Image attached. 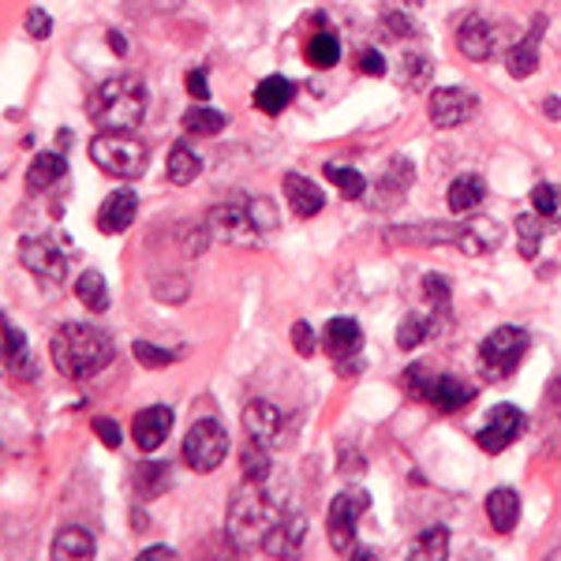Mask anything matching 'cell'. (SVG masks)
<instances>
[{
	"label": "cell",
	"mask_w": 561,
	"mask_h": 561,
	"mask_svg": "<svg viewBox=\"0 0 561 561\" xmlns=\"http://www.w3.org/2000/svg\"><path fill=\"white\" fill-rule=\"evenodd\" d=\"M326 177H330L333 183H337L341 195H345V199H363L367 180L359 177L356 169H348V165H326Z\"/></svg>",
	"instance_id": "74e56055"
},
{
	"label": "cell",
	"mask_w": 561,
	"mask_h": 561,
	"mask_svg": "<svg viewBox=\"0 0 561 561\" xmlns=\"http://www.w3.org/2000/svg\"><path fill=\"white\" fill-rule=\"evenodd\" d=\"M408 558L411 561H442V558H450V532H445V528H427L423 536L411 539Z\"/></svg>",
	"instance_id": "f546056e"
},
{
	"label": "cell",
	"mask_w": 561,
	"mask_h": 561,
	"mask_svg": "<svg viewBox=\"0 0 561 561\" xmlns=\"http://www.w3.org/2000/svg\"><path fill=\"white\" fill-rule=\"evenodd\" d=\"M521 431H524V411L516 405H498L490 411L487 427H479L476 442L484 453H505L521 438Z\"/></svg>",
	"instance_id": "8fae6325"
},
{
	"label": "cell",
	"mask_w": 561,
	"mask_h": 561,
	"mask_svg": "<svg viewBox=\"0 0 561 561\" xmlns=\"http://www.w3.org/2000/svg\"><path fill=\"white\" fill-rule=\"evenodd\" d=\"M476 401V385H468L457 374H434L431 379V390H427V405H434L438 411H461L464 405Z\"/></svg>",
	"instance_id": "2e32d148"
},
{
	"label": "cell",
	"mask_w": 561,
	"mask_h": 561,
	"mask_svg": "<svg viewBox=\"0 0 561 561\" xmlns=\"http://www.w3.org/2000/svg\"><path fill=\"white\" fill-rule=\"evenodd\" d=\"M243 479H251V484H266L270 479V450L259 442H251L248 450H243Z\"/></svg>",
	"instance_id": "8d00e7d4"
},
{
	"label": "cell",
	"mask_w": 561,
	"mask_h": 561,
	"mask_svg": "<svg viewBox=\"0 0 561 561\" xmlns=\"http://www.w3.org/2000/svg\"><path fill=\"white\" fill-rule=\"evenodd\" d=\"M109 46H112L117 57H124V52H128V41H124V34H120V31H109Z\"/></svg>",
	"instance_id": "f5cc1de1"
},
{
	"label": "cell",
	"mask_w": 561,
	"mask_h": 561,
	"mask_svg": "<svg viewBox=\"0 0 561 561\" xmlns=\"http://www.w3.org/2000/svg\"><path fill=\"white\" fill-rule=\"evenodd\" d=\"M542 31H547V20H542V15H536L532 31L524 34V38L516 41L510 52H505V68H510L513 79H528L539 68V38H542Z\"/></svg>",
	"instance_id": "ffe728a7"
},
{
	"label": "cell",
	"mask_w": 561,
	"mask_h": 561,
	"mask_svg": "<svg viewBox=\"0 0 561 561\" xmlns=\"http://www.w3.org/2000/svg\"><path fill=\"white\" fill-rule=\"evenodd\" d=\"M243 427H248L251 442L266 445V450H285V416H280L277 405H270V401H251L248 408H243Z\"/></svg>",
	"instance_id": "7c38bea8"
},
{
	"label": "cell",
	"mask_w": 561,
	"mask_h": 561,
	"mask_svg": "<svg viewBox=\"0 0 561 561\" xmlns=\"http://www.w3.org/2000/svg\"><path fill=\"white\" fill-rule=\"evenodd\" d=\"M423 288H427V300L434 303L438 314L450 311V277H445V274H427Z\"/></svg>",
	"instance_id": "60d3db41"
},
{
	"label": "cell",
	"mask_w": 561,
	"mask_h": 561,
	"mask_svg": "<svg viewBox=\"0 0 561 561\" xmlns=\"http://www.w3.org/2000/svg\"><path fill=\"white\" fill-rule=\"evenodd\" d=\"M154 296L157 300H169V303H183L188 300V280L183 277H165V280H154Z\"/></svg>",
	"instance_id": "ee69618b"
},
{
	"label": "cell",
	"mask_w": 561,
	"mask_h": 561,
	"mask_svg": "<svg viewBox=\"0 0 561 561\" xmlns=\"http://www.w3.org/2000/svg\"><path fill=\"white\" fill-rule=\"evenodd\" d=\"M199 172H203V162H199V154L191 151V146H172L169 154V180L177 183V188H188V183L199 180Z\"/></svg>",
	"instance_id": "4dcf8cb0"
},
{
	"label": "cell",
	"mask_w": 561,
	"mask_h": 561,
	"mask_svg": "<svg viewBox=\"0 0 561 561\" xmlns=\"http://www.w3.org/2000/svg\"><path fill=\"white\" fill-rule=\"evenodd\" d=\"M359 72L363 75H382L385 72V60L379 49H363V57H359Z\"/></svg>",
	"instance_id": "681fc988"
},
{
	"label": "cell",
	"mask_w": 561,
	"mask_h": 561,
	"mask_svg": "<svg viewBox=\"0 0 561 561\" xmlns=\"http://www.w3.org/2000/svg\"><path fill=\"white\" fill-rule=\"evenodd\" d=\"M285 199H288V210H293L296 217H303V222L326 206V195H322L319 183L300 177V172H285Z\"/></svg>",
	"instance_id": "44dd1931"
},
{
	"label": "cell",
	"mask_w": 561,
	"mask_h": 561,
	"mask_svg": "<svg viewBox=\"0 0 561 561\" xmlns=\"http://www.w3.org/2000/svg\"><path fill=\"white\" fill-rule=\"evenodd\" d=\"M49 356L64 379H91V374L105 371L117 353H112L109 333H102L98 326H83V322H68L52 333Z\"/></svg>",
	"instance_id": "6da1fadb"
},
{
	"label": "cell",
	"mask_w": 561,
	"mask_h": 561,
	"mask_svg": "<svg viewBox=\"0 0 561 561\" xmlns=\"http://www.w3.org/2000/svg\"><path fill=\"white\" fill-rule=\"evenodd\" d=\"M293 345H296V353L300 356H314V330H311V322H293Z\"/></svg>",
	"instance_id": "7dc6e473"
},
{
	"label": "cell",
	"mask_w": 561,
	"mask_h": 561,
	"mask_svg": "<svg viewBox=\"0 0 561 561\" xmlns=\"http://www.w3.org/2000/svg\"><path fill=\"white\" fill-rule=\"evenodd\" d=\"M222 128H225V112L210 109L206 102L183 112V131H188V135H217Z\"/></svg>",
	"instance_id": "1f68e13d"
},
{
	"label": "cell",
	"mask_w": 561,
	"mask_h": 561,
	"mask_svg": "<svg viewBox=\"0 0 561 561\" xmlns=\"http://www.w3.org/2000/svg\"><path fill=\"white\" fill-rule=\"evenodd\" d=\"M26 34H31V38H38V41H46L49 34H52V15L49 12H41V8H31V12H26Z\"/></svg>",
	"instance_id": "f6af8a7d"
},
{
	"label": "cell",
	"mask_w": 561,
	"mask_h": 561,
	"mask_svg": "<svg viewBox=\"0 0 561 561\" xmlns=\"http://www.w3.org/2000/svg\"><path fill=\"white\" fill-rule=\"evenodd\" d=\"M322 345H326V353L333 359H353L359 348H363V330H359L356 319H348V314H337V319L326 322Z\"/></svg>",
	"instance_id": "d6986e66"
},
{
	"label": "cell",
	"mask_w": 561,
	"mask_h": 561,
	"mask_svg": "<svg viewBox=\"0 0 561 561\" xmlns=\"http://www.w3.org/2000/svg\"><path fill=\"white\" fill-rule=\"evenodd\" d=\"M498 46V31L479 15H464V23L457 26V49L468 60H490V52Z\"/></svg>",
	"instance_id": "e0dca14e"
},
{
	"label": "cell",
	"mask_w": 561,
	"mask_h": 561,
	"mask_svg": "<svg viewBox=\"0 0 561 561\" xmlns=\"http://www.w3.org/2000/svg\"><path fill=\"white\" fill-rule=\"evenodd\" d=\"M20 262H23V270H31V274L38 280H46V285H60L68 274V259H64V251L52 243V236H23Z\"/></svg>",
	"instance_id": "9c48e42d"
},
{
	"label": "cell",
	"mask_w": 561,
	"mask_h": 561,
	"mask_svg": "<svg viewBox=\"0 0 561 561\" xmlns=\"http://www.w3.org/2000/svg\"><path fill=\"white\" fill-rule=\"evenodd\" d=\"M169 431H172V408H165V405L143 408L135 416V423H131V438H135V445L143 453H154L157 445L169 438Z\"/></svg>",
	"instance_id": "9a60e30c"
},
{
	"label": "cell",
	"mask_w": 561,
	"mask_h": 561,
	"mask_svg": "<svg viewBox=\"0 0 561 561\" xmlns=\"http://www.w3.org/2000/svg\"><path fill=\"white\" fill-rule=\"evenodd\" d=\"M528 356V333L521 326H498L494 333H487L484 345H479V371L490 382H502L516 374V367Z\"/></svg>",
	"instance_id": "8992f818"
},
{
	"label": "cell",
	"mask_w": 561,
	"mask_h": 561,
	"mask_svg": "<svg viewBox=\"0 0 561 561\" xmlns=\"http://www.w3.org/2000/svg\"><path fill=\"white\" fill-rule=\"evenodd\" d=\"M516 243H521V259H536L542 243V222L539 214H521L516 217Z\"/></svg>",
	"instance_id": "e575fe53"
},
{
	"label": "cell",
	"mask_w": 561,
	"mask_h": 561,
	"mask_svg": "<svg viewBox=\"0 0 561 561\" xmlns=\"http://www.w3.org/2000/svg\"><path fill=\"white\" fill-rule=\"evenodd\" d=\"M91 427H94V434H98V442L105 445V450H120V442H124V438H120L117 419H105V416H98Z\"/></svg>",
	"instance_id": "bcb514c9"
},
{
	"label": "cell",
	"mask_w": 561,
	"mask_h": 561,
	"mask_svg": "<svg viewBox=\"0 0 561 561\" xmlns=\"http://www.w3.org/2000/svg\"><path fill=\"white\" fill-rule=\"evenodd\" d=\"M75 300L86 307L91 314H105L109 311V285L98 270H83L75 280Z\"/></svg>",
	"instance_id": "f1b7e54d"
},
{
	"label": "cell",
	"mask_w": 561,
	"mask_h": 561,
	"mask_svg": "<svg viewBox=\"0 0 561 561\" xmlns=\"http://www.w3.org/2000/svg\"><path fill=\"white\" fill-rule=\"evenodd\" d=\"M532 206H536L539 217H554L561 206V191L554 183H536V188H532Z\"/></svg>",
	"instance_id": "ab89813d"
},
{
	"label": "cell",
	"mask_w": 561,
	"mask_h": 561,
	"mask_svg": "<svg viewBox=\"0 0 561 561\" xmlns=\"http://www.w3.org/2000/svg\"><path fill=\"white\" fill-rule=\"evenodd\" d=\"M385 20H390V26H393V31H397V34H411V23H408V15H397V12H390V15H385Z\"/></svg>",
	"instance_id": "816d5d0a"
},
{
	"label": "cell",
	"mask_w": 561,
	"mask_h": 561,
	"mask_svg": "<svg viewBox=\"0 0 561 561\" xmlns=\"http://www.w3.org/2000/svg\"><path fill=\"white\" fill-rule=\"evenodd\" d=\"M169 487V464H139L135 468V490L143 498H154L157 490Z\"/></svg>",
	"instance_id": "d590c367"
},
{
	"label": "cell",
	"mask_w": 561,
	"mask_h": 561,
	"mask_svg": "<svg viewBox=\"0 0 561 561\" xmlns=\"http://www.w3.org/2000/svg\"><path fill=\"white\" fill-rule=\"evenodd\" d=\"M434 75V64L431 60L423 57V52H405V57H401V83L408 86V91H423L427 86V79Z\"/></svg>",
	"instance_id": "d6a6232c"
},
{
	"label": "cell",
	"mask_w": 561,
	"mask_h": 561,
	"mask_svg": "<svg viewBox=\"0 0 561 561\" xmlns=\"http://www.w3.org/2000/svg\"><path fill=\"white\" fill-rule=\"evenodd\" d=\"M91 162L117 180H139L146 172L151 151L135 131H102L98 139H91Z\"/></svg>",
	"instance_id": "277c9868"
},
{
	"label": "cell",
	"mask_w": 561,
	"mask_h": 561,
	"mask_svg": "<svg viewBox=\"0 0 561 561\" xmlns=\"http://www.w3.org/2000/svg\"><path fill=\"white\" fill-rule=\"evenodd\" d=\"M64 169H68V162L60 154H52V151L38 154L31 162V169H26V191H34V195H38V191H49L52 183L64 177Z\"/></svg>",
	"instance_id": "4316f807"
},
{
	"label": "cell",
	"mask_w": 561,
	"mask_h": 561,
	"mask_svg": "<svg viewBox=\"0 0 561 561\" xmlns=\"http://www.w3.org/2000/svg\"><path fill=\"white\" fill-rule=\"evenodd\" d=\"M502 240H505V229L498 222H490V217H476V222L453 225V248L464 251V255H472V259L498 251L502 248Z\"/></svg>",
	"instance_id": "4fadbf2b"
},
{
	"label": "cell",
	"mask_w": 561,
	"mask_h": 561,
	"mask_svg": "<svg viewBox=\"0 0 561 561\" xmlns=\"http://www.w3.org/2000/svg\"><path fill=\"white\" fill-rule=\"evenodd\" d=\"M405 390L411 401H427V390H431V379H427V363H411L405 371Z\"/></svg>",
	"instance_id": "7bdbcfd3"
},
{
	"label": "cell",
	"mask_w": 561,
	"mask_h": 561,
	"mask_svg": "<svg viewBox=\"0 0 561 561\" xmlns=\"http://www.w3.org/2000/svg\"><path fill=\"white\" fill-rule=\"evenodd\" d=\"M131 353H135V359L143 367H169L172 359H177V353H165V348H157V345H151V341H135V345H131Z\"/></svg>",
	"instance_id": "b9f144b4"
},
{
	"label": "cell",
	"mask_w": 561,
	"mask_h": 561,
	"mask_svg": "<svg viewBox=\"0 0 561 561\" xmlns=\"http://www.w3.org/2000/svg\"><path fill=\"white\" fill-rule=\"evenodd\" d=\"M135 214H139V195L131 188H117L109 199H105V206L98 214V229L105 236H120L131 222H135Z\"/></svg>",
	"instance_id": "ac0fdd59"
},
{
	"label": "cell",
	"mask_w": 561,
	"mask_h": 561,
	"mask_svg": "<svg viewBox=\"0 0 561 561\" xmlns=\"http://www.w3.org/2000/svg\"><path fill=\"white\" fill-rule=\"evenodd\" d=\"M206 222H210V236H217V240H225V243H236V248H251V243H259V236L266 232L262 229L255 199H248V195L225 199L222 206L210 210Z\"/></svg>",
	"instance_id": "5b68a950"
},
{
	"label": "cell",
	"mask_w": 561,
	"mask_h": 561,
	"mask_svg": "<svg viewBox=\"0 0 561 561\" xmlns=\"http://www.w3.org/2000/svg\"><path fill=\"white\" fill-rule=\"evenodd\" d=\"M169 558H177L172 547H146L143 550V561H169Z\"/></svg>",
	"instance_id": "f907efd6"
},
{
	"label": "cell",
	"mask_w": 561,
	"mask_h": 561,
	"mask_svg": "<svg viewBox=\"0 0 561 561\" xmlns=\"http://www.w3.org/2000/svg\"><path fill=\"white\" fill-rule=\"evenodd\" d=\"M229 457V434L217 419H195L188 438H183V464L195 472H214Z\"/></svg>",
	"instance_id": "52a82bcc"
},
{
	"label": "cell",
	"mask_w": 561,
	"mask_h": 561,
	"mask_svg": "<svg viewBox=\"0 0 561 561\" xmlns=\"http://www.w3.org/2000/svg\"><path fill=\"white\" fill-rule=\"evenodd\" d=\"M86 112L102 131H135L146 117V86L139 75H112L86 102Z\"/></svg>",
	"instance_id": "3957f363"
},
{
	"label": "cell",
	"mask_w": 561,
	"mask_h": 561,
	"mask_svg": "<svg viewBox=\"0 0 561 561\" xmlns=\"http://www.w3.org/2000/svg\"><path fill=\"white\" fill-rule=\"evenodd\" d=\"M280 502L274 494H266L262 484H251L243 479V487L232 494V505H229V521H225V532H229L232 547L236 550H255L262 542L270 539V532L280 524Z\"/></svg>",
	"instance_id": "7a4b0ae2"
},
{
	"label": "cell",
	"mask_w": 561,
	"mask_h": 561,
	"mask_svg": "<svg viewBox=\"0 0 561 561\" xmlns=\"http://www.w3.org/2000/svg\"><path fill=\"white\" fill-rule=\"evenodd\" d=\"M445 199H450V210L457 217L476 214L479 203L487 199V183H484V177H476V172H464V177H457L450 183V195Z\"/></svg>",
	"instance_id": "603a6c76"
},
{
	"label": "cell",
	"mask_w": 561,
	"mask_h": 561,
	"mask_svg": "<svg viewBox=\"0 0 561 561\" xmlns=\"http://www.w3.org/2000/svg\"><path fill=\"white\" fill-rule=\"evenodd\" d=\"M307 64L311 68H333L341 60V41L333 38V34L326 31V34H314L311 41H307Z\"/></svg>",
	"instance_id": "836d02e7"
},
{
	"label": "cell",
	"mask_w": 561,
	"mask_h": 561,
	"mask_svg": "<svg viewBox=\"0 0 561 561\" xmlns=\"http://www.w3.org/2000/svg\"><path fill=\"white\" fill-rule=\"evenodd\" d=\"M542 109H547L550 120H561V102L558 98H547V102H542Z\"/></svg>",
	"instance_id": "db71d44e"
},
{
	"label": "cell",
	"mask_w": 561,
	"mask_h": 561,
	"mask_svg": "<svg viewBox=\"0 0 561 561\" xmlns=\"http://www.w3.org/2000/svg\"><path fill=\"white\" fill-rule=\"evenodd\" d=\"M52 558L57 561H86V558H94V539H91V532L86 528H75V524H68V528H60L57 532V539H52Z\"/></svg>",
	"instance_id": "484cf974"
},
{
	"label": "cell",
	"mask_w": 561,
	"mask_h": 561,
	"mask_svg": "<svg viewBox=\"0 0 561 561\" xmlns=\"http://www.w3.org/2000/svg\"><path fill=\"white\" fill-rule=\"evenodd\" d=\"M411 177H416V172H411L408 157H393L390 169H385L382 180H379V199H382L379 206L390 210L393 203H397V199H405V191L411 188Z\"/></svg>",
	"instance_id": "cb8c5ba5"
},
{
	"label": "cell",
	"mask_w": 561,
	"mask_h": 561,
	"mask_svg": "<svg viewBox=\"0 0 561 561\" xmlns=\"http://www.w3.org/2000/svg\"><path fill=\"white\" fill-rule=\"evenodd\" d=\"M188 94L195 102H210V83H206V72H188Z\"/></svg>",
	"instance_id": "c3c4849f"
},
{
	"label": "cell",
	"mask_w": 561,
	"mask_h": 561,
	"mask_svg": "<svg viewBox=\"0 0 561 561\" xmlns=\"http://www.w3.org/2000/svg\"><path fill=\"white\" fill-rule=\"evenodd\" d=\"M288 102H293V83H288L285 75H266L255 86V105H259L262 112H266V117H277V112H285Z\"/></svg>",
	"instance_id": "83f0119b"
},
{
	"label": "cell",
	"mask_w": 561,
	"mask_h": 561,
	"mask_svg": "<svg viewBox=\"0 0 561 561\" xmlns=\"http://www.w3.org/2000/svg\"><path fill=\"white\" fill-rule=\"evenodd\" d=\"M487 516L490 524H494V532H502V536H510L516 528V521H521V498H516L513 487H498L487 494Z\"/></svg>",
	"instance_id": "7402d4cb"
},
{
	"label": "cell",
	"mask_w": 561,
	"mask_h": 561,
	"mask_svg": "<svg viewBox=\"0 0 561 561\" xmlns=\"http://www.w3.org/2000/svg\"><path fill=\"white\" fill-rule=\"evenodd\" d=\"M367 505H371V498H367V490H341L337 498L330 502V513H326V532H330V547L337 550V554H353L356 547V521L367 513Z\"/></svg>",
	"instance_id": "ba28073f"
},
{
	"label": "cell",
	"mask_w": 561,
	"mask_h": 561,
	"mask_svg": "<svg viewBox=\"0 0 561 561\" xmlns=\"http://www.w3.org/2000/svg\"><path fill=\"white\" fill-rule=\"evenodd\" d=\"M307 536V521L300 513L296 516H280V524L274 532H270V539L262 542V550L266 554H274V558H285V554H293L296 547H300V539Z\"/></svg>",
	"instance_id": "d4e9b609"
},
{
	"label": "cell",
	"mask_w": 561,
	"mask_h": 561,
	"mask_svg": "<svg viewBox=\"0 0 561 561\" xmlns=\"http://www.w3.org/2000/svg\"><path fill=\"white\" fill-rule=\"evenodd\" d=\"M431 124L434 128H461L479 112V98L464 86H438L431 94Z\"/></svg>",
	"instance_id": "30bf717a"
},
{
	"label": "cell",
	"mask_w": 561,
	"mask_h": 561,
	"mask_svg": "<svg viewBox=\"0 0 561 561\" xmlns=\"http://www.w3.org/2000/svg\"><path fill=\"white\" fill-rule=\"evenodd\" d=\"M4 371L8 379H20V382L38 379V359L26 348V333L12 319H4Z\"/></svg>",
	"instance_id": "5bb4252c"
},
{
	"label": "cell",
	"mask_w": 561,
	"mask_h": 561,
	"mask_svg": "<svg viewBox=\"0 0 561 561\" xmlns=\"http://www.w3.org/2000/svg\"><path fill=\"white\" fill-rule=\"evenodd\" d=\"M427 333H431V319H423L419 311H408L405 319H401V326H397V345L401 348H416Z\"/></svg>",
	"instance_id": "f35d334b"
}]
</instances>
